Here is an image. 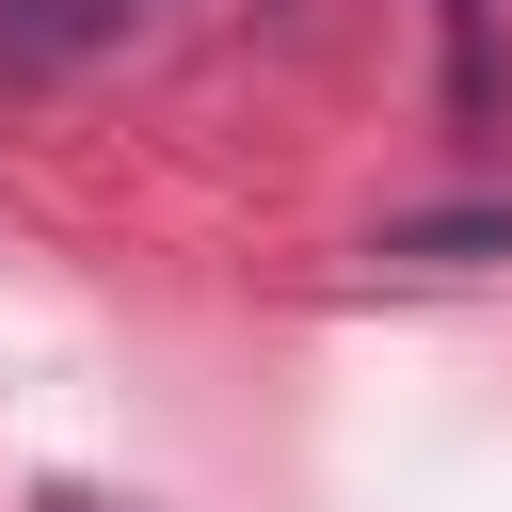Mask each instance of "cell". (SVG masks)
Instances as JSON below:
<instances>
[{"label":"cell","instance_id":"6da1fadb","mask_svg":"<svg viewBox=\"0 0 512 512\" xmlns=\"http://www.w3.org/2000/svg\"><path fill=\"white\" fill-rule=\"evenodd\" d=\"M176 0H0V64H96L128 32H160Z\"/></svg>","mask_w":512,"mask_h":512},{"label":"cell","instance_id":"7a4b0ae2","mask_svg":"<svg viewBox=\"0 0 512 512\" xmlns=\"http://www.w3.org/2000/svg\"><path fill=\"white\" fill-rule=\"evenodd\" d=\"M432 16H448V80H464V112H480V96H496V32H480V0H432Z\"/></svg>","mask_w":512,"mask_h":512},{"label":"cell","instance_id":"3957f363","mask_svg":"<svg viewBox=\"0 0 512 512\" xmlns=\"http://www.w3.org/2000/svg\"><path fill=\"white\" fill-rule=\"evenodd\" d=\"M32 512H112V496H32Z\"/></svg>","mask_w":512,"mask_h":512}]
</instances>
